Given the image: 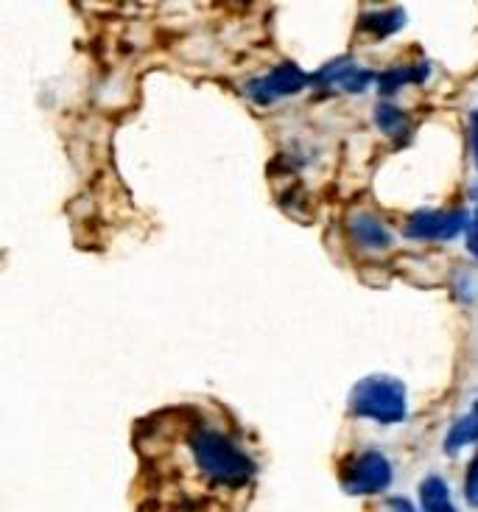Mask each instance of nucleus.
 Wrapping results in <instances>:
<instances>
[{"label":"nucleus","instance_id":"ddd939ff","mask_svg":"<svg viewBox=\"0 0 478 512\" xmlns=\"http://www.w3.org/2000/svg\"><path fill=\"white\" fill-rule=\"evenodd\" d=\"M465 499L473 504V507H478V451L476 457H473V462L467 465V473H465Z\"/></svg>","mask_w":478,"mask_h":512},{"label":"nucleus","instance_id":"6e6552de","mask_svg":"<svg viewBox=\"0 0 478 512\" xmlns=\"http://www.w3.org/2000/svg\"><path fill=\"white\" fill-rule=\"evenodd\" d=\"M428 73H431V65L428 62H417V65H411V68H392L386 70L378 76V90L386 93V96H392L397 93L403 84H423L428 79Z\"/></svg>","mask_w":478,"mask_h":512},{"label":"nucleus","instance_id":"f8f14e48","mask_svg":"<svg viewBox=\"0 0 478 512\" xmlns=\"http://www.w3.org/2000/svg\"><path fill=\"white\" fill-rule=\"evenodd\" d=\"M403 23H406V14L400 12V9H392V12H369L361 17V28L369 31L372 37H389Z\"/></svg>","mask_w":478,"mask_h":512},{"label":"nucleus","instance_id":"20e7f679","mask_svg":"<svg viewBox=\"0 0 478 512\" xmlns=\"http://www.w3.org/2000/svg\"><path fill=\"white\" fill-rule=\"evenodd\" d=\"M311 84V79L305 76V70L300 65H294V62H283V65H277L274 70H269L266 76H260V79H252V82L246 84V93L252 101H258L263 107H269L274 104L277 98H286L294 96V93H300Z\"/></svg>","mask_w":478,"mask_h":512},{"label":"nucleus","instance_id":"423d86ee","mask_svg":"<svg viewBox=\"0 0 478 512\" xmlns=\"http://www.w3.org/2000/svg\"><path fill=\"white\" fill-rule=\"evenodd\" d=\"M311 84L319 87H339L344 93H364L372 84V73L367 68H358L353 59H333L316 76H311Z\"/></svg>","mask_w":478,"mask_h":512},{"label":"nucleus","instance_id":"7ed1b4c3","mask_svg":"<svg viewBox=\"0 0 478 512\" xmlns=\"http://www.w3.org/2000/svg\"><path fill=\"white\" fill-rule=\"evenodd\" d=\"M342 482L344 490L353 496H375L392 485V465L381 451H364L350 462Z\"/></svg>","mask_w":478,"mask_h":512},{"label":"nucleus","instance_id":"39448f33","mask_svg":"<svg viewBox=\"0 0 478 512\" xmlns=\"http://www.w3.org/2000/svg\"><path fill=\"white\" fill-rule=\"evenodd\" d=\"M467 224L465 210H417L403 227V236L414 241H451Z\"/></svg>","mask_w":478,"mask_h":512},{"label":"nucleus","instance_id":"2eb2a0df","mask_svg":"<svg viewBox=\"0 0 478 512\" xmlns=\"http://www.w3.org/2000/svg\"><path fill=\"white\" fill-rule=\"evenodd\" d=\"M470 146H473V157H476V168H478V112L470 115Z\"/></svg>","mask_w":478,"mask_h":512},{"label":"nucleus","instance_id":"9d476101","mask_svg":"<svg viewBox=\"0 0 478 512\" xmlns=\"http://www.w3.org/2000/svg\"><path fill=\"white\" fill-rule=\"evenodd\" d=\"M420 507L423 512H456L451 501V490L439 479V476H428L420 485Z\"/></svg>","mask_w":478,"mask_h":512},{"label":"nucleus","instance_id":"1a4fd4ad","mask_svg":"<svg viewBox=\"0 0 478 512\" xmlns=\"http://www.w3.org/2000/svg\"><path fill=\"white\" fill-rule=\"evenodd\" d=\"M465 445H478V403L453 423V429L445 437V454H459Z\"/></svg>","mask_w":478,"mask_h":512},{"label":"nucleus","instance_id":"9b49d317","mask_svg":"<svg viewBox=\"0 0 478 512\" xmlns=\"http://www.w3.org/2000/svg\"><path fill=\"white\" fill-rule=\"evenodd\" d=\"M375 124L381 126L383 135H389V138L395 140H403L411 132L409 115L403 110H397L395 104H378V110H375Z\"/></svg>","mask_w":478,"mask_h":512},{"label":"nucleus","instance_id":"4468645a","mask_svg":"<svg viewBox=\"0 0 478 512\" xmlns=\"http://www.w3.org/2000/svg\"><path fill=\"white\" fill-rule=\"evenodd\" d=\"M467 252L478 261V208L476 213H473L470 224H467Z\"/></svg>","mask_w":478,"mask_h":512},{"label":"nucleus","instance_id":"f257e3e1","mask_svg":"<svg viewBox=\"0 0 478 512\" xmlns=\"http://www.w3.org/2000/svg\"><path fill=\"white\" fill-rule=\"evenodd\" d=\"M188 445H191V454L196 459V465H199V471L210 476L213 482H219V485L241 487L255 473V462L224 431L199 426L191 434Z\"/></svg>","mask_w":478,"mask_h":512},{"label":"nucleus","instance_id":"f03ea898","mask_svg":"<svg viewBox=\"0 0 478 512\" xmlns=\"http://www.w3.org/2000/svg\"><path fill=\"white\" fill-rule=\"evenodd\" d=\"M350 412L383 426L403 423L409 415V395L392 375H369L350 392Z\"/></svg>","mask_w":478,"mask_h":512},{"label":"nucleus","instance_id":"0eeeda50","mask_svg":"<svg viewBox=\"0 0 478 512\" xmlns=\"http://www.w3.org/2000/svg\"><path fill=\"white\" fill-rule=\"evenodd\" d=\"M347 230H350V238L356 241V247H361V250L367 252H383L395 244L386 222H381V219L372 216V213H364V210L350 216Z\"/></svg>","mask_w":478,"mask_h":512}]
</instances>
